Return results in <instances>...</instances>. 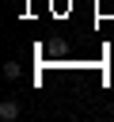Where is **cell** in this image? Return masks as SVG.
I'll use <instances>...</instances> for the list:
<instances>
[{
    "label": "cell",
    "mask_w": 114,
    "mask_h": 122,
    "mask_svg": "<svg viewBox=\"0 0 114 122\" xmlns=\"http://www.w3.org/2000/svg\"><path fill=\"white\" fill-rule=\"evenodd\" d=\"M0 118H4V122L19 118V103H15V99H4V103H0Z\"/></svg>",
    "instance_id": "cell-1"
},
{
    "label": "cell",
    "mask_w": 114,
    "mask_h": 122,
    "mask_svg": "<svg viewBox=\"0 0 114 122\" xmlns=\"http://www.w3.org/2000/svg\"><path fill=\"white\" fill-rule=\"evenodd\" d=\"M4 76H8V80H15V76H19V65H15V61H8V65H4Z\"/></svg>",
    "instance_id": "cell-2"
}]
</instances>
